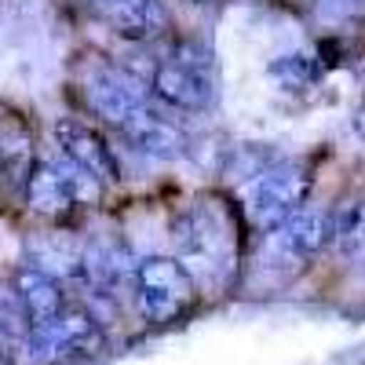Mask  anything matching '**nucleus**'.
<instances>
[{"label": "nucleus", "instance_id": "obj_12", "mask_svg": "<svg viewBox=\"0 0 365 365\" xmlns=\"http://www.w3.org/2000/svg\"><path fill=\"white\" fill-rule=\"evenodd\" d=\"M282 237L296 256H318L336 237V216H329L325 208H299L285 220Z\"/></svg>", "mask_w": 365, "mask_h": 365}, {"label": "nucleus", "instance_id": "obj_5", "mask_svg": "<svg viewBox=\"0 0 365 365\" xmlns=\"http://www.w3.org/2000/svg\"><path fill=\"white\" fill-rule=\"evenodd\" d=\"M311 190V172L303 168L299 161H278L270 165L256 182H252V194H249V212L252 220L270 227V223H285L292 212L303 208Z\"/></svg>", "mask_w": 365, "mask_h": 365}, {"label": "nucleus", "instance_id": "obj_4", "mask_svg": "<svg viewBox=\"0 0 365 365\" xmlns=\"http://www.w3.org/2000/svg\"><path fill=\"white\" fill-rule=\"evenodd\" d=\"M103 182L73 161H37L26 172V205L37 216H63L81 201H96Z\"/></svg>", "mask_w": 365, "mask_h": 365}, {"label": "nucleus", "instance_id": "obj_14", "mask_svg": "<svg viewBox=\"0 0 365 365\" xmlns=\"http://www.w3.org/2000/svg\"><path fill=\"white\" fill-rule=\"evenodd\" d=\"M270 77L285 88H303L318 77V70L307 55H282L278 63H270Z\"/></svg>", "mask_w": 365, "mask_h": 365}, {"label": "nucleus", "instance_id": "obj_10", "mask_svg": "<svg viewBox=\"0 0 365 365\" xmlns=\"http://www.w3.org/2000/svg\"><path fill=\"white\" fill-rule=\"evenodd\" d=\"M120 132H125V139L139 150V154L158 158V161L179 158V154H182V146H187V139H182L179 125H172V120H168L165 113H158L154 106L139 110Z\"/></svg>", "mask_w": 365, "mask_h": 365}, {"label": "nucleus", "instance_id": "obj_15", "mask_svg": "<svg viewBox=\"0 0 365 365\" xmlns=\"http://www.w3.org/2000/svg\"><path fill=\"white\" fill-rule=\"evenodd\" d=\"M0 365H15V358H11V351H0Z\"/></svg>", "mask_w": 365, "mask_h": 365}, {"label": "nucleus", "instance_id": "obj_3", "mask_svg": "<svg viewBox=\"0 0 365 365\" xmlns=\"http://www.w3.org/2000/svg\"><path fill=\"white\" fill-rule=\"evenodd\" d=\"M197 285L179 259L150 256L135 267V307L146 325H168L190 311Z\"/></svg>", "mask_w": 365, "mask_h": 365}, {"label": "nucleus", "instance_id": "obj_11", "mask_svg": "<svg viewBox=\"0 0 365 365\" xmlns=\"http://www.w3.org/2000/svg\"><path fill=\"white\" fill-rule=\"evenodd\" d=\"M106 22L128 41H146L168 26V11L161 0H99Z\"/></svg>", "mask_w": 365, "mask_h": 365}, {"label": "nucleus", "instance_id": "obj_7", "mask_svg": "<svg viewBox=\"0 0 365 365\" xmlns=\"http://www.w3.org/2000/svg\"><path fill=\"white\" fill-rule=\"evenodd\" d=\"M143 84H146L150 96H158L161 103H168L175 110H205L216 99L212 73H197L190 66L175 63V58L150 63V70L143 73Z\"/></svg>", "mask_w": 365, "mask_h": 365}, {"label": "nucleus", "instance_id": "obj_6", "mask_svg": "<svg viewBox=\"0 0 365 365\" xmlns=\"http://www.w3.org/2000/svg\"><path fill=\"white\" fill-rule=\"evenodd\" d=\"M84 99L103 120H110L113 128H125L139 110L150 106V91L135 73L96 63L84 73Z\"/></svg>", "mask_w": 365, "mask_h": 365}, {"label": "nucleus", "instance_id": "obj_8", "mask_svg": "<svg viewBox=\"0 0 365 365\" xmlns=\"http://www.w3.org/2000/svg\"><path fill=\"white\" fill-rule=\"evenodd\" d=\"M55 143L63 150V158L73 161L77 168H84L88 175H96L99 182H117L120 179V168H117V158L113 150L106 146V139L88 128L84 120H73V117H58L55 120Z\"/></svg>", "mask_w": 365, "mask_h": 365}, {"label": "nucleus", "instance_id": "obj_16", "mask_svg": "<svg viewBox=\"0 0 365 365\" xmlns=\"http://www.w3.org/2000/svg\"><path fill=\"white\" fill-rule=\"evenodd\" d=\"M361 132H365V113H361Z\"/></svg>", "mask_w": 365, "mask_h": 365}, {"label": "nucleus", "instance_id": "obj_13", "mask_svg": "<svg viewBox=\"0 0 365 365\" xmlns=\"http://www.w3.org/2000/svg\"><path fill=\"white\" fill-rule=\"evenodd\" d=\"M336 241L344 256L365 252V201H351L336 212Z\"/></svg>", "mask_w": 365, "mask_h": 365}, {"label": "nucleus", "instance_id": "obj_2", "mask_svg": "<svg viewBox=\"0 0 365 365\" xmlns=\"http://www.w3.org/2000/svg\"><path fill=\"white\" fill-rule=\"evenodd\" d=\"M26 351L37 365H55L70 358H96L106 351L103 322L91 314L84 303H66L58 318H51L41 329H29Z\"/></svg>", "mask_w": 365, "mask_h": 365}, {"label": "nucleus", "instance_id": "obj_9", "mask_svg": "<svg viewBox=\"0 0 365 365\" xmlns=\"http://www.w3.org/2000/svg\"><path fill=\"white\" fill-rule=\"evenodd\" d=\"M11 289L19 296V307L29 322V329H41L48 325L51 318H58V311L66 307V296H63V285H58L51 274L37 263H22L15 274H11Z\"/></svg>", "mask_w": 365, "mask_h": 365}, {"label": "nucleus", "instance_id": "obj_1", "mask_svg": "<svg viewBox=\"0 0 365 365\" xmlns=\"http://www.w3.org/2000/svg\"><path fill=\"white\" fill-rule=\"evenodd\" d=\"M175 252L194 285H220L234 270V237L216 205H190L175 220Z\"/></svg>", "mask_w": 365, "mask_h": 365}, {"label": "nucleus", "instance_id": "obj_17", "mask_svg": "<svg viewBox=\"0 0 365 365\" xmlns=\"http://www.w3.org/2000/svg\"><path fill=\"white\" fill-rule=\"evenodd\" d=\"M0 168H4V154H0Z\"/></svg>", "mask_w": 365, "mask_h": 365}]
</instances>
